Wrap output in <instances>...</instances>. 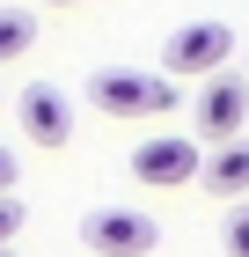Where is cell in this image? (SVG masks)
<instances>
[{"instance_id":"7","label":"cell","mask_w":249,"mask_h":257,"mask_svg":"<svg viewBox=\"0 0 249 257\" xmlns=\"http://www.w3.org/2000/svg\"><path fill=\"white\" fill-rule=\"evenodd\" d=\"M198 184L212 198H249V140H227L212 162H198Z\"/></svg>"},{"instance_id":"9","label":"cell","mask_w":249,"mask_h":257,"mask_svg":"<svg viewBox=\"0 0 249 257\" xmlns=\"http://www.w3.org/2000/svg\"><path fill=\"white\" fill-rule=\"evenodd\" d=\"M220 250H227V257H249V206H242V213H227V228H220Z\"/></svg>"},{"instance_id":"5","label":"cell","mask_w":249,"mask_h":257,"mask_svg":"<svg viewBox=\"0 0 249 257\" xmlns=\"http://www.w3.org/2000/svg\"><path fill=\"white\" fill-rule=\"evenodd\" d=\"M249 118V81L242 74H212L205 88H198V140H220L227 147L234 133H242Z\"/></svg>"},{"instance_id":"2","label":"cell","mask_w":249,"mask_h":257,"mask_svg":"<svg viewBox=\"0 0 249 257\" xmlns=\"http://www.w3.org/2000/svg\"><path fill=\"white\" fill-rule=\"evenodd\" d=\"M234 52V30L227 22H183L169 37V52H161V81H198V74H220V59Z\"/></svg>"},{"instance_id":"12","label":"cell","mask_w":249,"mask_h":257,"mask_svg":"<svg viewBox=\"0 0 249 257\" xmlns=\"http://www.w3.org/2000/svg\"><path fill=\"white\" fill-rule=\"evenodd\" d=\"M52 8H74V0H52Z\"/></svg>"},{"instance_id":"6","label":"cell","mask_w":249,"mask_h":257,"mask_svg":"<svg viewBox=\"0 0 249 257\" xmlns=\"http://www.w3.org/2000/svg\"><path fill=\"white\" fill-rule=\"evenodd\" d=\"M15 118H22V140H30V147H66V140H74V110H66V96H59L52 81H30V88H22Z\"/></svg>"},{"instance_id":"13","label":"cell","mask_w":249,"mask_h":257,"mask_svg":"<svg viewBox=\"0 0 249 257\" xmlns=\"http://www.w3.org/2000/svg\"><path fill=\"white\" fill-rule=\"evenodd\" d=\"M0 257H8V250H0Z\"/></svg>"},{"instance_id":"11","label":"cell","mask_w":249,"mask_h":257,"mask_svg":"<svg viewBox=\"0 0 249 257\" xmlns=\"http://www.w3.org/2000/svg\"><path fill=\"white\" fill-rule=\"evenodd\" d=\"M15 191V147H0V198Z\"/></svg>"},{"instance_id":"1","label":"cell","mask_w":249,"mask_h":257,"mask_svg":"<svg viewBox=\"0 0 249 257\" xmlns=\"http://www.w3.org/2000/svg\"><path fill=\"white\" fill-rule=\"evenodd\" d=\"M88 103L110 110V118H161V110H176V81L139 74V66H103L88 81Z\"/></svg>"},{"instance_id":"8","label":"cell","mask_w":249,"mask_h":257,"mask_svg":"<svg viewBox=\"0 0 249 257\" xmlns=\"http://www.w3.org/2000/svg\"><path fill=\"white\" fill-rule=\"evenodd\" d=\"M37 44V15H22V8H0V59H15Z\"/></svg>"},{"instance_id":"4","label":"cell","mask_w":249,"mask_h":257,"mask_svg":"<svg viewBox=\"0 0 249 257\" xmlns=\"http://www.w3.org/2000/svg\"><path fill=\"white\" fill-rule=\"evenodd\" d=\"M198 140L183 133H161V140H139V155H132V177L139 184H161V191H176V184H191L198 177Z\"/></svg>"},{"instance_id":"10","label":"cell","mask_w":249,"mask_h":257,"mask_svg":"<svg viewBox=\"0 0 249 257\" xmlns=\"http://www.w3.org/2000/svg\"><path fill=\"white\" fill-rule=\"evenodd\" d=\"M15 228H22V198H0V250L15 242Z\"/></svg>"},{"instance_id":"3","label":"cell","mask_w":249,"mask_h":257,"mask_svg":"<svg viewBox=\"0 0 249 257\" xmlns=\"http://www.w3.org/2000/svg\"><path fill=\"white\" fill-rule=\"evenodd\" d=\"M81 242L96 257H147L154 242H161V228H154L147 213H125V206H103V213L81 220Z\"/></svg>"}]
</instances>
